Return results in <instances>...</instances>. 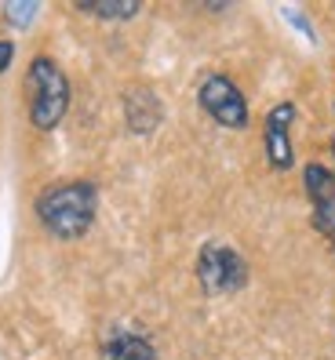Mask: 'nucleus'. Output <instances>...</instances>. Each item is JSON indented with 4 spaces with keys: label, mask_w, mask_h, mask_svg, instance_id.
<instances>
[{
    "label": "nucleus",
    "mask_w": 335,
    "mask_h": 360,
    "mask_svg": "<svg viewBox=\"0 0 335 360\" xmlns=\"http://www.w3.org/2000/svg\"><path fill=\"white\" fill-rule=\"evenodd\" d=\"M99 215V189L91 182H58L37 197V219L51 237L58 240H77L84 237Z\"/></svg>",
    "instance_id": "nucleus-1"
},
{
    "label": "nucleus",
    "mask_w": 335,
    "mask_h": 360,
    "mask_svg": "<svg viewBox=\"0 0 335 360\" xmlns=\"http://www.w3.org/2000/svg\"><path fill=\"white\" fill-rule=\"evenodd\" d=\"M26 91H30V120L37 131H51L62 124L70 110V80L58 70V62L40 55L30 62L26 73Z\"/></svg>",
    "instance_id": "nucleus-2"
},
{
    "label": "nucleus",
    "mask_w": 335,
    "mask_h": 360,
    "mask_svg": "<svg viewBox=\"0 0 335 360\" xmlns=\"http://www.w3.org/2000/svg\"><path fill=\"white\" fill-rule=\"evenodd\" d=\"M197 102H201V110H204L208 117H212L215 124H222V128H229V131L248 128V120H251L244 91H241L229 77H222V73H212V77L201 80Z\"/></svg>",
    "instance_id": "nucleus-3"
},
{
    "label": "nucleus",
    "mask_w": 335,
    "mask_h": 360,
    "mask_svg": "<svg viewBox=\"0 0 335 360\" xmlns=\"http://www.w3.org/2000/svg\"><path fill=\"white\" fill-rule=\"evenodd\" d=\"M197 281H201L204 295H229L248 284V266L234 248L204 244L197 255Z\"/></svg>",
    "instance_id": "nucleus-4"
},
{
    "label": "nucleus",
    "mask_w": 335,
    "mask_h": 360,
    "mask_svg": "<svg viewBox=\"0 0 335 360\" xmlns=\"http://www.w3.org/2000/svg\"><path fill=\"white\" fill-rule=\"evenodd\" d=\"M291 124H296V105L291 102H277L274 110L266 113V160L274 172H291L296 164V150H291Z\"/></svg>",
    "instance_id": "nucleus-5"
},
{
    "label": "nucleus",
    "mask_w": 335,
    "mask_h": 360,
    "mask_svg": "<svg viewBox=\"0 0 335 360\" xmlns=\"http://www.w3.org/2000/svg\"><path fill=\"white\" fill-rule=\"evenodd\" d=\"M303 182H306V193L313 204V226L328 237L335 229V172H328L324 164H306Z\"/></svg>",
    "instance_id": "nucleus-6"
},
{
    "label": "nucleus",
    "mask_w": 335,
    "mask_h": 360,
    "mask_svg": "<svg viewBox=\"0 0 335 360\" xmlns=\"http://www.w3.org/2000/svg\"><path fill=\"white\" fill-rule=\"evenodd\" d=\"M124 120H128V128L135 135H150L164 120V105L150 88H135L128 98H124Z\"/></svg>",
    "instance_id": "nucleus-7"
},
{
    "label": "nucleus",
    "mask_w": 335,
    "mask_h": 360,
    "mask_svg": "<svg viewBox=\"0 0 335 360\" xmlns=\"http://www.w3.org/2000/svg\"><path fill=\"white\" fill-rule=\"evenodd\" d=\"M102 360H160L150 338L135 331H117L102 342Z\"/></svg>",
    "instance_id": "nucleus-8"
},
{
    "label": "nucleus",
    "mask_w": 335,
    "mask_h": 360,
    "mask_svg": "<svg viewBox=\"0 0 335 360\" xmlns=\"http://www.w3.org/2000/svg\"><path fill=\"white\" fill-rule=\"evenodd\" d=\"M84 15H95V18H106V22H128L142 11L139 0H84L77 4Z\"/></svg>",
    "instance_id": "nucleus-9"
},
{
    "label": "nucleus",
    "mask_w": 335,
    "mask_h": 360,
    "mask_svg": "<svg viewBox=\"0 0 335 360\" xmlns=\"http://www.w3.org/2000/svg\"><path fill=\"white\" fill-rule=\"evenodd\" d=\"M37 15H40L37 0H11V4H4V18L11 30H30Z\"/></svg>",
    "instance_id": "nucleus-10"
},
{
    "label": "nucleus",
    "mask_w": 335,
    "mask_h": 360,
    "mask_svg": "<svg viewBox=\"0 0 335 360\" xmlns=\"http://www.w3.org/2000/svg\"><path fill=\"white\" fill-rule=\"evenodd\" d=\"M281 11H284V18H291V22H296L299 33H306V40H317V37H313V26L306 22V15H303L299 8H281Z\"/></svg>",
    "instance_id": "nucleus-11"
},
{
    "label": "nucleus",
    "mask_w": 335,
    "mask_h": 360,
    "mask_svg": "<svg viewBox=\"0 0 335 360\" xmlns=\"http://www.w3.org/2000/svg\"><path fill=\"white\" fill-rule=\"evenodd\" d=\"M11 58H15V44L11 40H0V73L11 70Z\"/></svg>",
    "instance_id": "nucleus-12"
},
{
    "label": "nucleus",
    "mask_w": 335,
    "mask_h": 360,
    "mask_svg": "<svg viewBox=\"0 0 335 360\" xmlns=\"http://www.w3.org/2000/svg\"><path fill=\"white\" fill-rule=\"evenodd\" d=\"M328 244H331V251H335V229L328 233Z\"/></svg>",
    "instance_id": "nucleus-13"
},
{
    "label": "nucleus",
    "mask_w": 335,
    "mask_h": 360,
    "mask_svg": "<svg viewBox=\"0 0 335 360\" xmlns=\"http://www.w3.org/2000/svg\"><path fill=\"white\" fill-rule=\"evenodd\" d=\"M331 153H335V135H331Z\"/></svg>",
    "instance_id": "nucleus-14"
}]
</instances>
